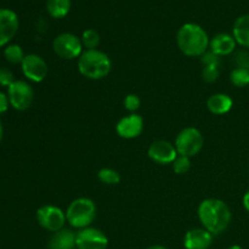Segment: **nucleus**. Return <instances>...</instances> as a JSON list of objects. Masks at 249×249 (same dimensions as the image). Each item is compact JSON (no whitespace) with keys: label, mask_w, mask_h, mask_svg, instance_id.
<instances>
[{"label":"nucleus","mask_w":249,"mask_h":249,"mask_svg":"<svg viewBox=\"0 0 249 249\" xmlns=\"http://www.w3.org/2000/svg\"><path fill=\"white\" fill-rule=\"evenodd\" d=\"M236 43L233 36L229 33H219L214 36L209 43L211 51L216 53L218 56H228L231 55L236 50Z\"/></svg>","instance_id":"dca6fc26"},{"label":"nucleus","mask_w":249,"mask_h":249,"mask_svg":"<svg viewBox=\"0 0 249 249\" xmlns=\"http://www.w3.org/2000/svg\"><path fill=\"white\" fill-rule=\"evenodd\" d=\"M108 238L96 228H87L77 232V249H107Z\"/></svg>","instance_id":"9d476101"},{"label":"nucleus","mask_w":249,"mask_h":249,"mask_svg":"<svg viewBox=\"0 0 249 249\" xmlns=\"http://www.w3.org/2000/svg\"><path fill=\"white\" fill-rule=\"evenodd\" d=\"M243 207H245L246 211L249 213V190L245 194V196H243Z\"/></svg>","instance_id":"7c9ffc66"},{"label":"nucleus","mask_w":249,"mask_h":249,"mask_svg":"<svg viewBox=\"0 0 249 249\" xmlns=\"http://www.w3.org/2000/svg\"><path fill=\"white\" fill-rule=\"evenodd\" d=\"M96 204L92 199L87 197H79L70 203L67 211H66V218L67 223L72 228L83 230V229L90 228L96 218Z\"/></svg>","instance_id":"20e7f679"},{"label":"nucleus","mask_w":249,"mask_h":249,"mask_svg":"<svg viewBox=\"0 0 249 249\" xmlns=\"http://www.w3.org/2000/svg\"><path fill=\"white\" fill-rule=\"evenodd\" d=\"M141 106V100L138 95L135 94H129L126 95L125 99H124V107L125 109H128L129 112L134 113V112L138 111Z\"/></svg>","instance_id":"a878e982"},{"label":"nucleus","mask_w":249,"mask_h":249,"mask_svg":"<svg viewBox=\"0 0 249 249\" xmlns=\"http://www.w3.org/2000/svg\"><path fill=\"white\" fill-rule=\"evenodd\" d=\"M10 105L17 111H26L31 107L34 99V91L31 85L23 80H15L7 88Z\"/></svg>","instance_id":"6e6552de"},{"label":"nucleus","mask_w":249,"mask_h":249,"mask_svg":"<svg viewBox=\"0 0 249 249\" xmlns=\"http://www.w3.org/2000/svg\"><path fill=\"white\" fill-rule=\"evenodd\" d=\"M213 243V235L203 228L191 229L184 237L186 249H209Z\"/></svg>","instance_id":"4468645a"},{"label":"nucleus","mask_w":249,"mask_h":249,"mask_svg":"<svg viewBox=\"0 0 249 249\" xmlns=\"http://www.w3.org/2000/svg\"><path fill=\"white\" fill-rule=\"evenodd\" d=\"M21 66L24 77L34 83L43 82L48 75V63L41 56L36 55V53H29V55L24 56Z\"/></svg>","instance_id":"1a4fd4ad"},{"label":"nucleus","mask_w":249,"mask_h":249,"mask_svg":"<svg viewBox=\"0 0 249 249\" xmlns=\"http://www.w3.org/2000/svg\"><path fill=\"white\" fill-rule=\"evenodd\" d=\"M49 249H75L77 248V233L71 229L53 232L48 243Z\"/></svg>","instance_id":"2eb2a0df"},{"label":"nucleus","mask_w":249,"mask_h":249,"mask_svg":"<svg viewBox=\"0 0 249 249\" xmlns=\"http://www.w3.org/2000/svg\"><path fill=\"white\" fill-rule=\"evenodd\" d=\"M147 155L158 164H172L178 157V151L172 142L165 140L153 141L147 150Z\"/></svg>","instance_id":"9b49d317"},{"label":"nucleus","mask_w":249,"mask_h":249,"mask_svg":"<svg viewBox=\"0 0 249 249\" xmlns=\"http://www.w3.org/2000/svg\"><path fill=\"white\" fill-rule=\"evenodd\" d=\"M2 136V125H1V121H0V140H1Z\"/></svg>","instance_id":"72a5a7b5"},{"label":"nucleus","mask_w":249,"mask_h":249,"mask_svg":"<svg viewBox=\"0 0 249 249\" xmlns=\"http://www.w3.org/2000/svg\"><path fill=\"white\" fill-rule=\"evenodd\" d=\"M53 53L62 60L79 58L83 53V44L79 36L73 33H61L53 41Z\"/></svg>","instance_id":"423d86ee"},{"label":"nucleus","mask_w":249,"mask_h":249,"mask_svg":"<svg viewBox=\"0 0 249 249\" xmlns=\"http://www.w3.org/2000/svg\"><path fill=\"white\" fill-rule=\"evenodd\" d=\"M228 249H243L242 247H241V246H237V245H233V246H231V247H229Z\"/></svg>","instance_id":"473e14b6"},{"label":"nucleus","mask_w":249,"mask_h":249,"mask_svg":"<svg viewBox=\"0 0 249 249\" xmlns=\"http://www.w3.org/2000/svg\"><path fill=\"white\" fill-rule=\"evenodd\" d=\"M4 56L6 58L7 62L10 63H22L24 58V53L22 50V48L17 44H14V45H9L5 48L4 50Z\"/></svg>","instance_id":"5701e85b"},{"label":"nucleus","mask_w":249,"mask_h":249,"mask_svg":"<svg viewBox=\"0 0 249 249\" xmlns=\"http://www.w3.org/2000/svg\"><path fill=\"white\" fill-rule=\"evenodd\" d=\"M10 105V100L9 96L4 94V92L0 91V113H4V112L7 111Z\"/></svg>","instance_id":"c756f323"},{"label":"nucleus","mask_w":249,"mask_h":249,"mask_svg":"<svg viewBox=\"0 0 249 249\" xmlns=\"http://www.w3.org/2000/svg\"><path fill=\"white\" fill-rule=\"evenodd\" d=\"M204 145V138L201 130L194 126L185 128L178 134L175 139V148L179 156H186V157H195L202 151Z\"/></svg>","instance_id":"39448f33"},{"label":"nucleus","mask_w":249,"mask_h":249,"mask_svg":"<svg viewBox=\"0 0 249 249\" xmlns=\"http://www.w3.org/2000/svg\"><path fill=\"white\" fill-rule=\"evenodd\" d=\"M14 82V74H12L11 71L7 70V68L0 67V85L9 88Z\"/></svg>","instance_id":"c85d7f7f"},{"label":"nucleus","mask_w":249,"mask_h":249,"mask_svg":"<svg viewBox=\"0 0 249 249\" xmlns=\"http://www.w3.org/2000/svg\"><path fill=\"white\" fill-rule=\"evenodd\" d=\"M209 43L211 39L207 32L197 23H186L178 31V48L189 57H201L208 51Z\"/></svg>","instance_id":"f03ea898"},{"label":"nucleus","mask_w":249,"mask_h":249,"mask_svg":"<svg viewBox=\"0 0 249 249\" xmlns=\"http://www.w3.org/2000/svg\"><path fill=\"white\" fill-rule=\"evenodd\" d=\"M232 36L238 45L249 49V14L242 15L236 19L233 23Z\"/></svg>","instance_id":"a211bd4d"},{"label":"nucleus","mask_w":249,"mask_h":249,"mask_svg":"<svg viewBox=\"0 0 249 249\" xmlns=\"http://www.w3.org/2000/svg\"><path fill=\"white\" fill-rule=\"evenodd\" d=\"M117 134L122 139L131 140L141 135L143 130V119L142 117L136 113H130L129 116L123 117L118 121L116 125Z\"/></svg>","instance_id":"f8f14e48"},{"label":"nucleus","mask_w":249,"mask_h":249,"mask_svg":"<svg viewBox=\"0 0 249 249\" xmlns=\"http://www.w3.org/2000/svg\"><path fill=\"white\" fill-rule=\"evenodd\" d=\"M248 170H249V167H248Z\"/></svg>","instance_id":"f704fd0d"},{"label":"nucleus","mask_w":249,"mask_h":249,"mask_svg":"<svg viewBox=\"0 0 249 249\" xmlns=\"http://www.w3.org/2000/svg\"><path fill=\"white\" fill-rule=\"evenodd\" d=\"M80 40H82L83 48L87 50H94V49H97L100 44V34L95 29H87L83 32Z\"/></svg>","instance_id":"4be33fe9"},{"label":"nucleus","mask_w":249,"mask_h":249,"mask_svg":"<svg viewBox=\"0 0 249 249\" xmlns=\"http://www.w3.org/2000/svg\"><path fill=\"white\" fill-rule=\"evenodd\" d=\"M230 80L236 88H245L249 85V71L235 67L230 74Z\"/></svg>","instance_id":"412c9836"},{"label":"nucleus","mask_w":249,"mask_h":249,"mask_svg":"<svg viewBox=\"0 0 249 249\" xmlns=\"http://www.w3.org/2000/svg\"><path fill=\"white\" fill-rule=\"evenodd\" d=\"M112 70V61L101 50H85L78 58V71L83 77L91 80L106 78Z\"/></svg>","instance_id":"7ed1b4c3"},{"label":"nucleus","mask_w":249,"mask_h":249,"mask_svg":"<svg viewBox=\"0 0 249 249\" xmlns=\"http://www.w3.org/2000/svg\"><path fill=\"white\" fill-rule=\"evenodd\" d=\"M233 61H235L236 67L245 68V70L249 71V51L247 50L237 51Z\"/></svg>","instance_id":"bb28decb"},{"label":"nucleus","mask_w":249,"mask_h":249,"mask_svg":"<svg viewBox=\"0 0 249 249\" xmlns=\"http://www.w3.org/2000/svg\"><path fill=\"white\" fill-rule=\"evenodd\" d=\"M197 213L203 229L213 236L223 233L229 228L232 219L228 204L218 198H207L202 201Z\"/></svg>","instance_id":"f257e3e1"},{"label":"nucleus","mask_w":249,"mask_h":249,"mask_svg":"<svg viewBox=\"0 0 249 249\" xmlns=\"http://www.w3.org/2000/svg\"><path fill=\"white\" fill-rule=\"evenodd\" d=\"M201 62L203 66H220V56L214 53L213 51H207L201 56Z\"/></svg>","instance_id":"cd10ccee"},{"label":"nucleus","mask_w":249,"mask_h":249,"mask_svg":"<svg viewBox=\"0 0 249 249\" xmlns=\"http://www.w3.org/2000/svg\"><path fill=\"white\" fill-rule=\"evenodd\" d=\"M97 178L100 181L105 185H118L121 182V174L117 170L112 169V168H102L99 173H97Z\"/></svg>","instance_id":"aec40b11"},{"label":"nucleus","mask_w":249,"mask_h":249,"mask_svg":"<svg viewBox=\"0 0 249 249\" xmlns=\"http://www.w3.org/2000/svg\"><path fill=\"white\" fill-rule=\"evenodd\" d=\"M172 164L175 174L184 175L189 173L190 169H191V158L186 157V156H178Z\"/></svg>","instance_id":"b1692460"},{"label":"nucleus","mask_w":249,"mask_h":249,"mask_svg":"<svg viewBox=\"0 0 249 249\" xmlns=\"http://www.w3.org/2000/svg\"><path fill=\"white\" fill-rule=\"evenodd\" d=\"M219 75H220L219 66H204L203 70H202V78L206 83L216 82Z\"/></svg>","instance_id":"393cba45"},{"label":"nucleus","mask_w":249,"mask_h":249,"mask_svg":"<svg viewBox=\"0 0 249 249\" xmlns=\"http://www.w3.org/2000/svg\"><path fill=\"white\" fill-rule=\"evenodd\" d=\"M18 17L9 9H0V48L12 40L18 31Z\"/></svg>","instance_id":"ddd939ff"},{"label":"nucleus","mask_w":249,"mask_h":249,"mask_svg":"<svg viewBox=\"0 0 249 249\" xmlns=\"http://www.w3.org/2000/svg\"><path fill=\"white\" fill-rule=\"evenodd\" d=\"M232 106V99L228 94H223V92L213 94L207 100V107H208L209 112L213 114H216V116L226 114L228 112H230Z\"/></svg>","instance_id":"f3484780"},{"label":"nucleus","mask_w":249,"mask_h":249,"mask_svg":"<svg viewBox=\"0 0 249 249\" xmlns=\"http://www.w3.org/2000/svg\"><path fill=\"white\" fill-rule=\"evenodd\" d=\"M36 220L44 230L53 233L65 229L67 218L66 213L61 208L53 204H46L36 211Z\"/></svg>","instance_id":"0eeeda50"},{"label":"nucleus","mask_w":249,"mask_h":249,"mask_svg":"<svg viewBox=\"0 0 249 249\" xmlns=\"http://www.w3.org/2000/svg\"><path fill=\"white\" fill-rule=\"evenodd\" d=\"M71 10V0H48L46 11L53 18H63Z\"/></svg>","instance_id":"6ab92c4d"},{"label":"nucleus","mask_w":249,"mask_h":249,"mask_svg":"<svg viewBox=\"0 0 249 249\" xmlns=\"http://www.w3.org/2000/svg\"><path fill=\"white\" fill-rule=\"evenodd\" d=\"M147 249H168V248H167V247H164V246L156 245V246H151V247H148Z\"/></svg>","instance_id":"2f4dec72"}]
</instances>
